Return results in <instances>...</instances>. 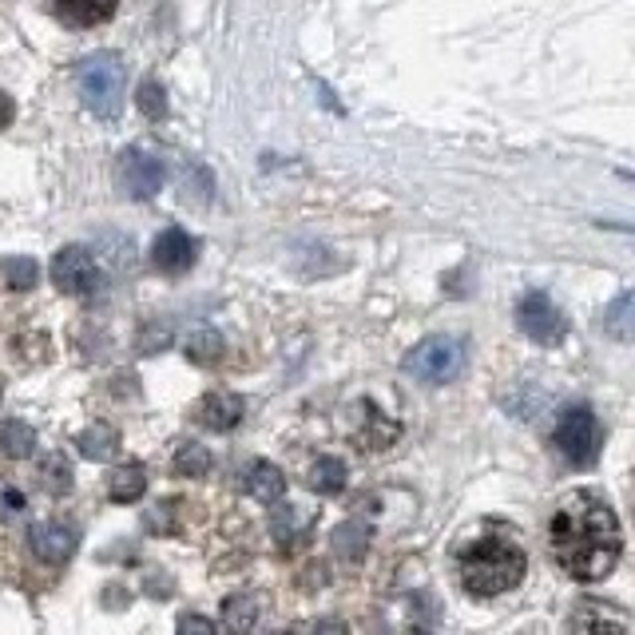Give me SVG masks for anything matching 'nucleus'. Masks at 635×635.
<instances>
[{
  "instance_id": "4",
  "label": "nucleus",
  "mask_w": 635,
  "mask_h": 635,
  "mask_svg": "<svg viewBox=\"0 0 635 635\" xmlns=\"http://www.w3.org/2000/svg\"><path fill=\"white\" fill-rule=\"evenodd\" d=\"M552 445L556 453L576 469L596 465L600 445H604V426L588 406H569L560 409L556 429H552Z\"/></svg>"
},
{
  "instance_id": "24",
  "label": "nucleus",
  "mask_w": 635,
  "mask_h": 635,
  "mask_svg": "<svg viewBox=\"0 0 635 635\" xmlns=\"http://www.w3.org/2000/svg\"><path fill=\"white\" fill-rule=\"evenodd\" d=\"M227 624H235V627L255 624V607H250V600H231V604H227Z\"/></svg>"
},
{
  "instance_id": "2",
  "label": "nucleus",
  "mask_w": 635,
  "mask_h": 635,
  "mask_svg": "<svg viewBox=\"0 0 635 635\" xmlns=\"http://www.w3.org/2000/svg\"><path fill=\"white\" fill-rule=\"evenodd\" d=\"M524 549L516 544L509 529H489L481 536L465 544L457 552V576H461V588L477 600H493L512 592L524 580Z\"/></svg>"
},
{
  "instance_id": "1",
  "label": "nucleus",
  "mask_w": 635,
  "mask_h": 635,
  "mask_svg": "<svg viewBox=\"0 0 635 635\" xmlns=\"http://www.w3.org/2000/svg\"><path fill=\"white\" fill-rule=\"evenodd\" d=\"M624 532L600 493H576L552 516V556L572 580H604L616 569Z\"/></svg>"
},
{
  "instance_id": "11",
  "label": "nucleus",
  "mask_w": 635,
  "mask_h": 635,
  "mask_svg": "<svg viewBox=\"0 0 635 635\" xmlns=\"http://www.w3.org/2000/svg\"><path fill=\"white\" fill-rule=\"evenodd\" d=\"M243 398H235V393H207V398L195 406V421H199L203 429H215V433H227V429H235L238 421H243Z\"/></svg>"
},
{
  "instance_id": "27",
  "label": "nucleus",
  "mask_w": 635,
  "mask_h": 635,
  "mask_svg": "<svg viewBox=\"0 0 635 635\" xmlns=\"http://www.w3.org/2000/svg\"><path fill=\"white\" fill-rule=\"evenodd\" d=\"M4 504H9V512H17L20 504H24V496H20V493H12V489H9V493H4Z\"/></svg>"
},
{
  "instance_id": "6",
  "label": "nucleus",
  "mask_w": 635,
  "mask_h": 635,
  "mask_svg": "<svg viewBox=\"0 0 635 635\" xmlns=\"http://www.w3.org/2000/svg\"><path fill=\"white\" fill-rule=\"evenodd\" d=\"M52 283L60 286V295L88 298L104 286V275H100V266L84 247H60L52 255Z\"/></svg>"
},
{
  "instance_id": "23",
  "label": "nucleus",
  "mask_w": 635,
  "mask_h": 635,
  "mask_svg": "<svg viewBox=\"0 0 635 635\" xmlns=\"http://www.w3.org/2000/svg\"><path fill=\"white\" fill-rule=\"evenodd\" d=\"M187 354H191V361L211 366V361L223 358V338H218V334H211V330L195 334V338H191V346H187Z\"/></svg>"
},
{
  "instance_id": "7",
  "label": "nucleus",
  "mask_w": 635,
  "mask_h": 635,
  "mask_svg": "<svg viewBox=\"0 0 635 635\" xmlns=\"http://www.w3.org/2000/svg\"><path fill=\"white\" fill-rule=\"evenodd\" d=\"M516 326H521L532 341H541V346H556V341L569 334V318H564L560 306L552 303L549 295H541V290H532V295L521 298V306H516Z\"/></svg>"
},
{
  "instance_id": "15",
  "label": "nucleus",
  "mask_w": 635,
  "mask_h": 635,
  "mask_svg": "<svg viewBox=\"0 0 635 635\" xmlns=\"http://www.w3.org/2000/svg\"><path fill=\"white\" fill-rule=\"evenodd\" d=\"M143 489H147V473H143V465H120L112 469V477H107V496H112L115 504H132L143 496Z\"/></svg>"
},
{
  "instance_id": "26",
  "label": "nucleus",
  "mask_w": 635,
  "mask_h": 635,
  "mask_svg": "<svg viewBox=\"0 0 635 635\" xmlns=\"http://www.w3.org/2000/svg\"><path fill=\"white\" fill-rule=\"evenodd\" d=\"M180 627H215V624H211V619H203V616H183Z\"/></svg>"
},
{
  "instance_id": "5",
  "label": "nucleus",
  "mask_w": 635,
  "mask_h": 635,
  "mask_svg": "<svg viewBox=\"0 0 635 635\" xmlns=\"http://www.w3.org/2000/svg\"><path fill=\"white\" fill-rule=\"evenodd\" d=\"M401 366H406L409 378L429 381V386H445V381L461 378V370H465V341L449 338V334H433V338L418 341Z\"/></svg>"
},
{
  "instance_id": "20",
  "label": "nucleus",
  "mask_w": 635,
  "mask_h": 635,
  "mask_svg": "<svg viewBox=\"0 0 635 635\" xmlns=\"http://www.w3.org/2000/svg\"><path fill=\"white\" fill-rule=\"evenodd\" d=\"M40 484H44V493H52V496H64L68 489H72V465L64 461V453L44 457V465H40Z\"/></svg>"
},
{
  "instance_id": "8",
  "label": "nucleus",
  "mask_w": 635,
  "mask_h": 635,
  "mask_svg": "<svg viewBox=\"0 0 635 635\" xmlns=\"http://www.w3.org/2000/svg\"><path fill=\"white\" fill-rule=\"evenodd\" d=\"M120 187L132 199H152L155 191L163 187V163L152 152H143V147H127L120 155Z\"/></svg>"
},
{
  "instance_id": "9",
  "label": "nucleus",
  "mask_w": 635,
  "mask_h": 635,
  "mask_svg": "<svg viewBox=\"0 0 635 635\" xmlns=\"http://www.w3.org/2000/svg\"><path fill=\"white\" fill-rule=\"evenodd\" d=\"M29 549L37 560H44V564H68V560L76 556L80 549V532L72 529V524L64 521H40L29 529Z\"/></svg>"
},
{
  "instance_id": "3",
  "label": "nucleus",
  "mask_w": 635,
  "mask_h": 635,
  "mask_svg": "<svg viewBox=\"0 0 635 635\" xmlns=\"http://www.w3.org/2000/svg\"><path fill=\"white\" fill-rule=\"evenodd\" d=\"M124 84H127V68L120 52H95L80 64L76 88L84 107L95 120H115L124 112Z\"/></svg>"
},
{
  "instance_id": "10",
  "label": "nucleus",
  "mask_w": 635,
  "mask_h": 635,
  "mask_svg": "<svg viewBox=\"0 0 635 635\" xmlns=\"http://www.w3.org/2000/svg\"><path fill=\"white\" fill-rule=\"evenodd\" d=\"M195 258H199V243L183 227H167L152 243V263L163 275H187L191 266H195Z\"/></svg>"
},
{
  "instance_id": "18",
  "label": "nucleus",
  "mask_w": 635,
  "mask_h": 635,
  "mask_svg": "<svg viewBox=\"0 0 635 635\" xmlns=\"http://www.w3.org/2000/svg\"><path fill=\"white\" fill-rule=\"evenodd\" d=\"M76 449L88 461H107V457H115V449H120V433H115L112 426H92L76 437Z\"/></svg>"
},
{
  "instance_id": "12",
  "label": "nucleus",
  "mask_w": 635,
  "mask_h": 635,
  "mask_svg": "<svg viewBox=\"0 0 635 635\" xmlns=\"http://www.w3.org/2000/svg\"><path fill=\"white\" fill-rule=\"evenodd\" d=\"M115 4L120 0H52V12L72 29H95V24L112 20Z\"/></svg>"
},
{
  "instance_id": "28",
  "label": "nucleus",
  "mask_w": 635,
  "mask_h": 635,
  "mask_svg": "<svg viewBox=\"0 0 635 635\" xmlns=\"http://www.w3.org/2000/svg\"><path fill=\"white\" fill-rule=\"evenodd\" d=\"M0 398H4V386H0Z\"/></svg>"
},
{
  "instance_id": "14",
  "label": "nucleus",
  "mask_w": 635,
  "mask_h": 635,
  "mask_svg": "<svg viewBox=\"0 0 635 635\" xmlns=\"http://www.w3.org/2000/svg\"><path fill=\"white\" fill-rule=\"evenodd\" d=\"M247 493L255 496V501H263V504H270V501H278V496L286 493V477H283V469H275L270 461H255V465L247 469Z\"/></svg>"
},
{
  "instance_id": "22",
  "label": "nucleus",
  "mask_w": 635,
  "mask_h": 635,
  "mask_svg": "<svg viewBox=\"0 0 635 635\" xmlns=\"http://www.w3.org/2000/svg\"><path fill=\"white\" fill-rule=\"evenodd\" d=\"M135 104H140V112L147 115V120H163L167 115V92H163L160 80H143L140 92H135Z\"/></svg>"
},
{
  "instance_id": "19",
  "label": "nucleus",
  "mask_w": 635,
  "mask_h": 635,
  "mask_svg": "<svg viewBox=\"0 0 635 635\" xmlns=\"http://www.w3.org/2000/svg\"><path fill=\"white\" fill-rule=\"evenodd\" d=\"M310 489L314 493H326V496L346 489V465H341L338 457H322V461L310 469Z\"/></svg>"
},
{
  "instance_id": "13",
  "label": "nucleus",
  "mask_w": 635,
  "mask_h": 635,
  "mask_svg": "<svg viewBox=\"0 0 635 635\" xmlns=\"http://www.w3.org/2000/svg\"><path fill=\"white\" fill-rule=\"evenodd\" d=\"M0 453L9 457V461H29L37 453V429L20 418L0 421Z\"/></svg>"
},
{
  "instance_id": "21",
  "label": "nucleus",
  "mask_w": 635,
  "mask_h": 635,
  "mask_svg": "<svg viewBox=\"0 0 635 635\" xmlns=\"http://www.w3.org/2000/svg\"><path fill=\"white\" fill-rule=\"evenodd\" d=\"M207 469H211V453L203 445L183 441V445L175 449V473L180 477H203Z\"/></svg>"
},
{
  "instance_id": "25",
  "label": "nucleus",
  "mask_w": 635,
  "mask_h": 635,
  "mask_svg": "<svg viewBox=\"0 0 635 635\" xmlns=\"http://www.w3.org/2000/svg\"><path fill=\"white\" fill-rule=\"evenodd\" d=\"M17 120V104H12V95L9 92H0V132Z\"/></svg>"
},
{
  "instance_id": "17",
  "label": "nucleus",
  "mask_w": 635,
  "mask_h": 635,
  "mask_svg": "<svg viewBox=\"0 0 635 635\" xmlns=\"http://www.w3.org/2000/svg\"><path fill=\"white\" fill-rule=\"evenodd\" d=\"M40 278V266L32 263V258L24 255H12L0 263V290H12V295H20V290H32Z\"/></svg>"
},
{
  "instance_id": "16",
  "label": "nucleus",
  "mask_w": 635,
  "mask_h": 635,
  "mask_svg": "<svg viewBox=\"0 0 635 635\" xmlns=\"http://www.w3.org/2000/svg\"><path fill=\"white\" fill-rule=\"evenodd\" d=\"M604 330L616 341H635V290L619 295L616 303L604 310Z\"/></svg>"
}]
</instances>
